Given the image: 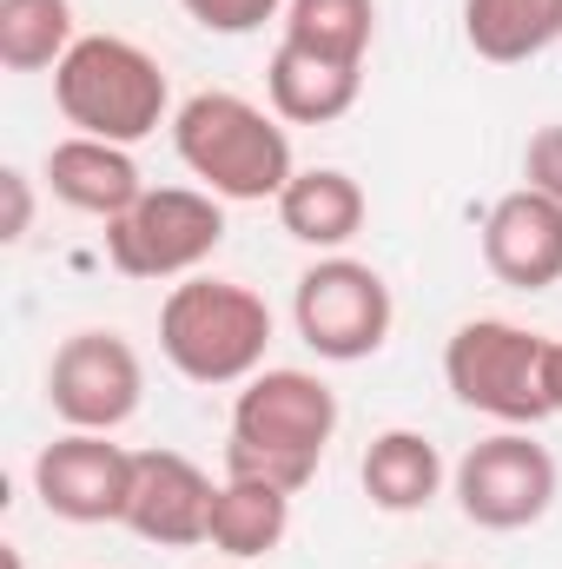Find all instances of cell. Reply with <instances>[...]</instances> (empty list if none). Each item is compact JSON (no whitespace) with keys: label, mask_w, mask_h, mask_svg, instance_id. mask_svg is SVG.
Instances as JSON below:
<instances>
[{"label":"cell","mask_w":562,"mask_h":569,"mask_svg":"<svg viewBox=\"0 0 562 569\" xmlns=\"http://www.w3.org/2000/svg\"><path fill=\"white\" fill-rule=\"evenodd\" d=\"M145 398V365L120 331H73L47 365V405L67 430H120Z\"/></svg>","instance_id":"9c48e42d"},{"label":"cell","mask_w":562,"mask_h":569,"mask_svg":"<svg viewBox=\"0 0 562 569\" xmlns=\"http://www.w3.org/2000/svg\"><path fill=\"white\" fill-rule=\"evenodd\" d=\"M33 497L60 523H127L133 450L107 443V430H67L33 457Z\"/></svg>","instance_id":"30bf717a"},{"label":"cell","mask_w":562,"mask_h":569,"mask_svg":"<svg viewBox=\"0 0 562 569\" xmlns=\"http://www.w3.org/2000/svg\"><path fill=\"white\" fill-rule=\"evenodd\" d=\"M338 430V398L311 371H259L245 378L232 405V443H225V477H259L279 490H304L324 463V443Z\"/></svg>","instance_id":"7a4b0ae2"},{"label":"cell","mask_w":562,"mask_h":569,"mask_svg":"<svg viewBox=\"0 0 562 569\" xmlns=\"http://www.w3.org/2000/svg\"><path fill=\"white\" fill-rule=\"evenodd\" d=\"M523 179L536 186V192H550L562 206V127H543V133H530V152H523Z\"/></svg>","instance_id":"7402d4cb"},{"label":"cell","mask_w":562,"mask_h":569,"mask_svg":"<svg viewBox=\"0 0 562 569\" xmlns=\"http://www.w3.org/2000/svg\"><path fill=\"white\" fill-rule=\"evenodd\" d=\"M371 33H378V7L371 0H284V40L311 47L324 60L364 67Z\"/></svg>","instance_id":"ffe728a7"},{"label":"cell","mask_w":562,"mask_h":569,"mask_svg":"<svg viewBox=\"0 0 562 569\" xmlns=\"http://www.w3.org/2000/svg\"><path fill=\"white\" fill-rule=\"evenodd\" d=\"M272 345V305L239 279H185L159 305V351L192 385L259 378Z\"/></svg>","instance_id":"3957f363"},{"label":"cell","mask_w":562,"mask_h":569,"mask_svg":"<svg viewBox=\"0 0 562 569\" xmlns=\"http://www.w3.org/2000/svg\"><path fill=\"white\" fill-rule=\"evenodd\" d=\"M172 146H179V166L212 192V199H232V206H259L291 186V140H284L279 113L252 107L245 93H192L179 113H172Z\"/></svg>","instance_id":"6da1fadb"},{"label":"cell","mask_w":562,"mask_h":569,"mask_svg":"<svg viewBox=\"0 0 562 569\" xmlns=\"http://www.w3.org/2000/svg\"><path fill=\"white\" fill-rule=\"evenodd\" d=\"M463 40L490 67H523L562 40V0H463Z\"/></svg>","instance_id":"ac0fdd59"},{"label":"cell","mask_w":562,"mask_h":569,"mask_svg":"<svg viewBox=\"0 0 562 569\" xmlns=\"http://www.w3.org/2000/svg\"><path fill=\"white\" fill-rule=\"evenodd\" d=\"M225 246V199L205 186H145L140 206L107 226V259L127 279H192Z\"/></svg>","instance_id":"8992f818"},{"label":"cell","mask_w":562,"mask_h":569,"mask_svg":"<svg viewBox=\"0 0 562 569\" xmlns=\"http://www.w3.org/2000/svg\"><path fill=\"white\" fill-rule=\"evenodd\" d=\"M358 477H364V497H371L378 510L411 517V510H430V503H436V490H443V457H436V443H430L423 430H384V437H371Z\"/></svg>","instance_id":"e0dca14e"},{"label":"cell","mask_w":562,"mask_h":569,"mask_svg":"<svg viewBox=\"0 0 562 569\" xmlns=\"http://www.w3.org/2000/svg\"><path fill=\"white\" fill-rule=\"evenodd\" d=\"M265 93H272V113L284 127H331V120H344L358 107L364 67H344V60H324L311 47L279 40V53L265 67Z\"/></svg>","instance_id":"5bb4252c"},{"label":"cell","mask_w":562,"mask_h":569,"mask_svg":"<svg viewBox=\"0 0 562 569\" xmlns=\"http://www.w3.org/2000/svg\"><path fill=\"white\" fill-rule=\"evenodd\" d=\"M53 100H60L73 133L140 146L145 133L165 127L172 87H165L159 60L140 40H127V33H80L73 53L53 67Z\"/></svg>","instance_id":"277c9868"},{"label":"cell","mask_w":562,"mask_h":569,"mask_svg":"<svg viewBox=\"0 0 562 569\" xmlns=\"http://www.w3.org/2000/svg\"><path fill=\"white\" fill-rule=\"evenodd\" d=\"M205 33H259L284 0H179Z\"/></svg>","instance_id":"44dd1931"},{"label":"cell","mask_w":562,"mask_h":569,"mask_svg":"<svg viewBox=\"0 0 562 569\" xmlns=\"http://www.w3.org/2000/svg\"><path fill=\"white\" fill-rule=\"evenodd\" d=\"M450 483H456V510L476 530H530L556 503V457L530 430H496L456 457Z\"/></svg>","instance_id":"ba28073f"},{"label":"cell","mask_w":562,"mask_h":569,"mask_svg":"<svg viewBox=\"0 0 562 569\" xmlns=\"http://www.w3.org/2000/svg\"><path fill=\"white\" fill-rule=\"evenodd\" d=\"M47 186H53L60 206L87 212V219H107V226L120 212H133L145 192L133 152L113 140H87V133H73V140H60L47 152Z\"/></svg>","instance_id":"4fadbf2b"},{"label":"cell","mask_w":562,"mask_h":569,"mask_svg":"<svg viewBox=\"0 0 562 569\" xmlns=\"http://www.w3.org/2000/svg\"><path fill=\"white\" fill-rule=\"evenodd\" d=\"M543 378H550V405H556V418H562V338H550V365H543Z\"/></svg>","instance_id":"cb8c5ba5"},{"label":"cell","mask_w":562,"mask_h":569,"mask_svg":"<svg viewBox=\"0 0 562 569\" xmlns=\"http://www.w3.org/2000/svg\"><path fill=\"white\" fill-rule=\"evenodd\" d=\"M73 0H0V67L47 73L73 53Z\"/></svg>","instance_id":"d6986e66"},{"label":"cell","mask_w":562,"mask_h":569,"mask_svg":"<svg viewBox=\"0 0 562 569\" xmlns=\"http://www.w3.org/2000/svg\"><path fill=\"white\" fill-rule=\"evenodd\" d=\"M543 365H550V338L523 331L510 318H470L443 345V378H450L456 405L496 418L503 430H530L556 418Z\"/></svg>","instance_id":"5b68a950"},{"label":"cell","mask_w":562,"mask_h":569,"mask_svg":"<svg viewBox=\"0 0 562 569\" xmlns=\"http://www.w3.org/2000/svg\"><path fill=\"white\" fill-rule=\"evenodd\" d=\"M391 318H398L391 284L378 279L364 259H344V252L318 259V266L298 279V291H291V325H298V338H304L318 358H331V365H358V358L384 351Z\"/></svg>","instance_id":"52a82bcc"},{"label":"cell","mask_w":562,"mask_h":569,"mask_svg":"<svg viewBox=\"0 0 562 569\" xmlns=\"http://www.w3.org/2000/svg\"><path fill=\"white\" fill-rule=\"evenodd\" d=\"M212 477L179 450H133V497L127 530L159 550H192L212 530Z\"/></svg>","instance_id":"8fae6325"},{"label":"cell","mask_w":562,"mask_h":569,"mask_svg":"<svg viewBox=\"0 0 562 569\" xmlns=\"http://www.w3.org/2000/svg\"><path fill=\"white\" fill-rule=\"evenodd\" d=\"M291 530V490L279 483H259V477H225L219 497H212V530L205 543L232 563H259L272 557Z\"/></svg>","instance_id":"2e32d148"},{"label":"cell","mask_w":562,"mask_h":569,"mask_svg":"<svg viewBox=\"0 0 562 569\" xmlns=\"http://www.w3.org/2000/svg\"><path fill=\"white\" fill-rule=\"evenodd\" d=\"M0 186H7V226H0V239L13 246V239H27V226H33V186H27V172H0Z\"/></svg>","instance_id":"603a6c76"},{"label":"cell","mask_w":562,"mask_h":569,"mask_svg":"<svg viewBox=\"0 0 562 569\" xmlns=\"http://www.w3.org/2000/svg\"><path fill=\"white\" fill-rule=\"evenodd\" d=\"M483 266L516 291L562 284V206L536 186H516L483 219Z\"/></svg>","instance_id":"7c38bea8"},{"label":"cell","mask_w":562,"mask_h":569,"mask_svg":"<svg viewBox=\"0 0 562 569\" xmlns=\"http://www.w3.org/2000/svg\"><path fill=\"white\" fill-rule=\"evenodd\" d=\"M279 226L298 246L338 252V246H351L364 232V186L351 172H338V166H304L279 192Z\"/></svg>","instance_id":"9a60e30c"}]
</instances>
